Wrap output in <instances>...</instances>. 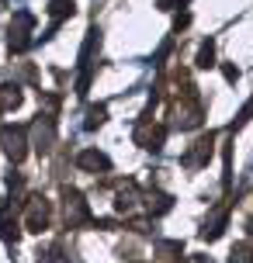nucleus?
<instances>
[{
  "label": "nucleus",
  "instance_id": "1",
  "mask_svg": "<svg viewBox=\"0 0 253 263\" xmlns=\"http://www.w3.org/2000/svg\"><path fill=\"white\" fill-rule=\"evenodd\" d=\"M31 25H35V17L28 11H17L14 14V25H11V49L14 52H21L28 45V31H31Z\"/></svg>",
  "mask_w": 253,
  "mask_h": 263
},
{
  "label": "nucleus",
  "instance_id": "2",
  "mask_svg": "<svg viewBox=\"0 0 253 263\" xmlns=\"http://www.w3.org/2000/svg\"><path fill=\"white\" fill-rule=\"evenodd\" d=\"M0 142L7 149V156L17 163V159H25V132L21 128H4L0 132Z\"/></svg>",
  "mask_w": 253,
  "mask_h": 263
},
{
  "label": "nucleus",
  "instance_id": "3",
  "mask_svg": "<svg viewBox=\"0 0 253 263\" xmlns=\"http://www.w3.org/2000/svg\"><path fill=\"white\" fill-rule=\"evenodd\" d=\"M77 163H80L83 170H111V159L104 156V153H97V149H91V153H80V159H77Z\"/></svg>",
  "mask_w": 253,
  "mask_h": 263
},
{
  "label": "nucleus",
  "instance_id": "4",
  "mask_svg": "<svg viewBox=\"0 0 253 263\" xmlns=\"http://www.w3.org/2000/svg\"><path fill=\"white\" fill-rule=\"evenodd\" d=\"M104 115H107V107H104V104L91 107V115H87V128H97V125H104Z\"/></svg>",
  "mask_w": 253,
  "mask_h": 263
},
{
  "label": "nucleus",
  "instance_id": "5",
  "mask_svg": "<svg viewBox=\"0 0 253 263\" xmlns=\"http://www.w3.org/2000/svg\"><path fill=\"white\" fill-rule=\"evenodd\" d=\"M212 59H215V49H212V42H205L198 52V66H212Z\"/></svg>",
  "mask_w": 253,
  "mask_h": 263
},
{
  "label": "nucleus",
  "instance_id": "6",
  "mask_svg": "<svg viewBox=\"0 0 253 263\" xmlns=\"http://www.w3.org/2000/svg\"><path fill=\"white\" fill-rule=\"evenodd\" d=\"M66 4H69V0H52V7H49V11H52L56 17H63L66 11H73V7H66Z\"/></svg>",
  "mask_w": 253,
  "mask_h": 263
}]
</instances>
